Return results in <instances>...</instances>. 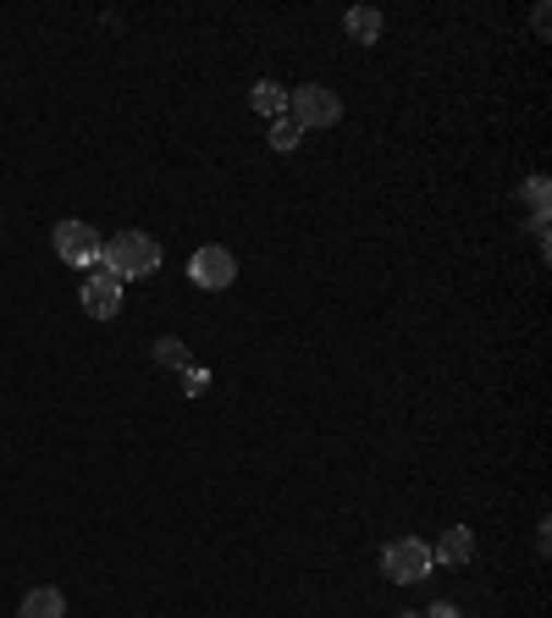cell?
I'll use <instances>...</instances> for the list:
<instances>
[{"label": "cell", "instance_id": "cell-1", "mask_svg": "<svg viewBox=\"0 0 552 618\" xmlns=\"http://www.w3.org/2000/svg\"><path fill=\"white\" fill-rule=\"evenodd\" d=\"M160 265V243L149 232H117L100 243V271L117 277V282H139V277H155Z\"/></svg>", "mask_w": 552, "mask_h": 618}, {"label": "cell", "instance_id": "cell-2", "mask_svg": "<svg viewBox=\"0 0 552 618\" xmlns=\"http://www.w3.org/2000/svg\"><path fill=\"white\" fill-rule=\"evenodd\" d=\"M288 117H293L299 133H321V128L343 122V100L326 83H299V88H288Z\"/></svg>", "mask_w": 552, "mask_h": 618}, {"label": "cell", "instance_id": "cell-3", "mask_svg": "<svg viewBox=\"0 0 552 618\" xmlns=\"http://www.w3.org/2000/svg\"><path fill=\"white\" fill-rule=\"evenodd\" d=\"M436 569V558H431V542H420V536H398V542H387V553H382V574L393 580V585H415V580H425Z\"/></svg>", "mask_w": 552, "mask_h": 618}, {"label": "cell", "instance_id": "cell-4", "mask_svg": "<svg viewBox=\"0 0 552 618\" xmlns=\"http://www.w3.org/2000/svg\"><path fill=\"white\" fill-rule=\"evenodd\" d=\"M56 254H61V265H100V232L88 227V221H56Z\"/></svg>", "mask_w": 552, "mask_h": 618}, {"label": "cell", "instance_id": "cell-5", "mask_svg": "<svg viewBox=\"0 0 552 618\" xmlns=\"http://www.w3.org/2000/svg\"><path fill=\"white\" fill-rule=\"evenodd\" d=\"M189 277H194L200 288L221 293V288H232V282H238V259H232V249L205 243V249H194V259H189Z\"/></svg>", "mask_w": 552, "mask_h": 618}, {"label": "cell", "instance_id": "cell-6", "mask_svg": "<svg viewBox=\"0 0 552 618\" xmlns=\"http://www.w3.org/2000/svg\"><path fill=\"white\" fill-rule=\"evenodd\" d=\"M83 310L95 315V320L122 315V282L106 277V271H88V277H83Z\"/></svg>", "mask_w": 552, "mask_h": 618}, {"label": "cell", "instance_id": "cell-7", "mask_svg": "<svg viewBox=\"0 0 552 618\" xmlns=\"http://www.w3.org/2000/svg\"><path fill=\"white\" fill-rule=\"evenodd\" d=\"M431 558H436V564H447V569L470 564V558H476V530H470V524H453V530H442V542L431 547Z\"/></svg>", "mask_w": 552, "mask_h": 618}, {"label": "cell", "instance_id": "cell-8", "mask_svg": "<svg viewBox=\"0 0 552 618\" xmlns=\"http://www.w3.org/2000/svg\"><path fill=\"white\" fill-rule=\"evenodd\" d=\"M382 28H387V23H382V12H376V7H353V12L343 17V34H348L353 45H376V39H382Z\"/></svg>", "mask_w": 552, "mask_h": 618}, {"label": "cell", "instance_id": "cell-9", "mask_svg": "<svg viewBox=\"0 0 552 618\" xmlns=\"http://www.w3.org/2000/svg\"><path fill=\"white\" fill-rule=\"evenodd\" d=\"M61 613H67V602H61L56 585H34L23 596V607H17V618H61Z\"/></svg>", "mask_w": 552, "mask_h": 618}, {"label": "cell", "instance_id": "cell-10", "mask_svg": "<svg viewBox=\"0 0 552 618\" xmlns=\"http://www.w3.org/2000/svg\"><path fill=\"white\" fill-rule=\"evenodd\" d=\"M249 100H254V111L271 117V122H276V117H288V88H283V83H271V77L254 83V95H249Z\"/></svg>", "mask_w": 552, "mask_h": 618}, {"label": "cell", "instance_id": "cell-11", "mask_svg": "<svg viewBox=\"0 0 552 618\" xmlns=\"http://www.w3.org/2000/svg\"><path fill=\"white\" fill-rule=\"evenodd\" d=\"M155 360L171 365V371H189V348H182V337H160L155 342Z\"/></svg>", "mask_w": 552, "mask_h": 618}, {"label": "cell", "instance_id": "cell-12", "mask_svg": "<svg viewBox=\"0 0 552 618\" xmlns=\"http://www.w3.org/2000/svg\"><path fill=\"white\" fill-rule=\"evenodd\" d=\"M293 144H299V128H293V117H276V122H271V149H283V155H288Z\"/></svg>", "mask_w": 552, "mask_h": 618}, {"label": "cell", "instance_id": "cell-13", "mask_svg": "<svg viewBox=\"0 0 552 618\" xmlns=\"http://www.w3.org/2000/svg\"><path fill=\"white\" fill-rule=\"evenodd\" d=\"M525 199H530V221H547V177H530Z\"/></svg>", "mask_w": 552, "mask_h": 618}, {"label": "cell", "instance_id": "cell-14", "mask_svg": "<svg viewBox=\"0 0 552 618\" xmlns=\"http://www.w3.org/2000/svg\"><path fill=\"white\" fill-rule=\"evenodd\" d=\"M182 381H189V392H200V387H205V381H211V376H205V371H200V365H189V376H182Z\"/></svg>", "mask_w": 552, "mask_h": 618}, {"label": "cell", "instance_id": "cell-15", "mask_svg": "<svg viewBox=\"0 0 552 618\" xmlns=\"http://www.w3.org/2000/svg\"><path fill=\"white\" fill-rule=\"evenodd\" d=\"M425 618H465V613H458V607H453V602H436V607H431V613H425Z\"/></svg>", "mask_w": 552, "mask_h": 618}, {"label": "cell", "instance_id": "cell-16", "mask_svg": "<svg viewBox=\"0 0 552 618\" xmlns=\"http://www.w3.org/2000/svg\"><path fill=\"white\" fill-rule=\"evenodd\" d=\"M530 23H536V34L547 39V28H552V12H547V7H536V17H530Z\"/></svg>", "mask_w": 552, "mask_h": 618}, {"label": "cell", "instance_id": "cell-17", "mask_svg": "<svg viewBox=\"0 0 552 618\" xmlns=\"http://www.w3.org/2000/svg\"><path fill=\"white\" fill-rule=\"evenodd\" d=\"M404 618H425V613H404Z\"/></svg>", "mask_w": 552, "mask_h": 618}]
</instances>
